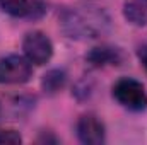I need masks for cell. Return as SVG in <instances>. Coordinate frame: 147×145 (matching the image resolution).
<instances>
[{
  "label": "cell",
  "instance_id": "52a82bcc",
  "mask_svg": "<svg viewBox=\"0 0 147 145\" xmlns=\"http://www.w3.org/2000/svg\"><path fill=\"white\" fill-rule=\"evenodd\" d=\"M123 15L134 26L147 24V0H125Z\"/></svg>",
  "mask_w": 147,
  "mask_h": 145
},
{
  "label": "cell",
  "instance_id": "5b68a950",
  "mask_svg": "<svg viewBox=\"0 0 147 145\" xmlns=\"http://www.w3.org/2000/svg\"><path fill=\"white\" fill-rule=\"evenodd\" d=\"M77 137L86 145H101L106 140L103 121L94 114H84L77 121Z\"/></svg>",
  "mask_w": 147,
  "mask_h": 145
},
{
  "label": "cell",
  "instance_id": "ba28073f",
  "mask_svg": "<svg viewBox=\"0 0 147 145\" xmlns=\"http://www.w3.org/2000/svg\"><path fill=\"white\" fill-rule=\"evenodd\" d=\"M67 84V75L63 70H50L43 75L41 79V87L46 94H57L58 91H62Z\"/></svg>",
  "mask_w": 147,
  "mask_h": 145
},
{
  "label": "cell",
  "instance_id": "9c48e42d",
  "mask_svg": "<svg viewBox=\"0 0 147 145\" xmlns=\"http://www.w3.org/2000/svg\"><path fill=\"white\" fill-rule=\"evenodd\" d=\"M0 7L3 12L14 17H24V15H31L33 0H0Z\"/></svg>",
  "mask_w": 147,
  "mask_h": 145
},
{
  "label": "cell",
  "instance_id": "30bf717a",
  "mask_svg": "<svg viewBox=\"0 0 147 145\" xmlns=\"http://www.w3.org/2000/svg\"><path fill=\"white\" fill-rule=\"evenodd\" d=\"M22 137L16 130H0V144H21Z\"/></svg>",
  "mask_w": 147,
  "mask_h": 145
},
{
  "label": "cell",
  "instance_id": "3957f363",
  "mask_svg": "<svg viewBox=\"0 0 147 145\" xmlns=\"http://www.w3.org/2000/svg\"><path fill=\"white\" fill-rule=\"evenodd\" d=\"M31 62L19 55L0 58V84H24L31 79Z\"/></svg>",
  "mask_w": 147,
  "mask_h": 145
},
{
  "label": "cell",
  "instance_id": "277c9868",
  "mask_svg": "<svg viewBox=\"0 0 147 145\" xmlns=\"http://www.w3.org/2000/svg\"><path fill=\"white\" fill-rule=\"evenodd\" d=\"M22 50L26 58L34 65H45L46 62H50L53 55V44L50 38L43 34L41 31L28 33L22 41Z\"/></svg>",
  "mask_w": 147,
  "mask_h": 145
},
{
  "label": "cell",
  "instance_id": "7a4b0ae2",
  "mask_svg": "<svg viewBox=\"0 0 147 145\" xmlns=\"http://www.w3.org/2000/svg\"><path fill=\"white\" fill-rule=\"evenodd\" d=\"M111 92L115 101L123 108L132 109V111H142L147 108V92L144 85L135 79L123 77L116 80Z\"/></svg>",
  "mask_w": 147,
  "mask_h": 145
},
{
  "label": "cell",
  "instance_id": "8992f818",
  "mask_svg": "<svg viewBox=\"0 0 147 145\" xmlns=\"http://www.w3.org/2000/svg\"><path fill=\"white\" fill-rule=\"evenodd\" d=\"M86 60L92 67H110V65H121L125 60V53L115 46H96L87 55Z\"/></svg>",
  "mask_w": 147,
  "mask_h": 145
},
{
  "label": "cell",
  "instance_id": "6da1fadb",
  "mask_svg": "<svg viewBox=\"0 0 147 145\" xmlns=\"http://www.w3.org/2000/svg\"><path fill=\"white\" fill-rule=\"evenodd\" d=\"M62 28L75 39H92L110 29V17L96 7H75L62 14Z\"/></svg>",
  "mask_w": 147,
  "mask_h": 145
},
{
  "label": "cell",
  "instance_id": "8fae6325",
  "mask_svg": "<svg viewBox=\"0 0 147 145\" xmlns=\"http://www.w3.org/2000/svg\"><path fill=\"white\" fill-rule=\"evenodd\" d=\"M139 60H140V63H142V67L147 73V43L139 48Z\"/></svg>",
  "mask_w": 147,
  "mask_h": 145
}]
</instances>
